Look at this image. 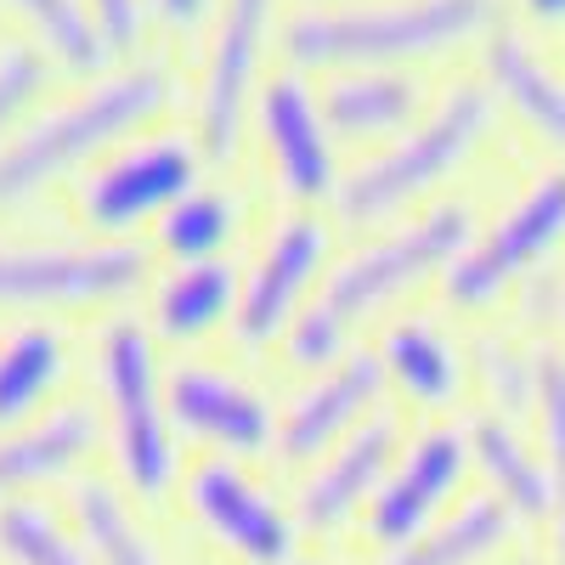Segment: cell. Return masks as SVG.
I'll return each instance as SVG.
<instances>
[{
  "mask_svg": "<svg viewBox=\"0 0 565 565\" xmlns=\"http://www.w3.org/2000/svg\"><path fill=\"white\" fill-rule=\"evenodd\" d=\"M186 509L204 526V537L226 548L238 565H295V543H300L295 509H282L232 458H204L186 476Z\"/></svg>",
  "mask_w": 565,
  "mask_h": 565,
  "instance_id": "52a82bcc",
  "label": "cell"
},
{
  "mask_svg": "<svg viewBox=\"0 0 565 565\" xmlns=\"http://www.w3.org/2000/svg\"><path fill=\"white\" fill-rule=\"evenodd\" d=\"M565 238V170H548L532 193L503 210L481 244H469L447 266V300L458 306H487L498 289H509L537 255H548Z\"/></svg>",
  "mask_w": 565,
  "mask_h": 565,
  "instance_id": "ba28073f",
  "label": "cell"
},
{
  "mask_svg": "<svg viewBox=\"0 0 565 565\" xmlns=\"http://www.w3.org/2000/svg\"><path fill=\"white\" fill-rule=\"evenodd\" d=\"M0 565H97L74 526L40 503H0Z\"/></svg>",
  "mask_w": 565,
  "mask_h": 565,
  "instance_id": "484cf974",
  "label": "cell"
},
{
  "mask_svg": "<svg viewBox=\"0 0 565 565\" xmlns=\"http://www.w3.org/2000/svg\"><path fill=\"white\" fill-rule=\"evenodd\" d=\"M487 23L492 0H385V7L300 12L282 45L295 63L317 68H391L402 57H436Z\"/></svg>",
  "mask_w": 565,
  "mask_h": 565,
  "instance_id": "7a4b0ae2",
  "label": "cell"
},
{
  "mask_svg": "<svg viewBox=\"0 0 565 565\" xmlns=\"http://www.w3.org/2000/svg\"><path fill=\"white\" fill-rule=\"evenodd\" d=\"M148 277L130 244L103 249H0V306H90L119 300Z\"/></svg>",
  "mask_w": 565,
  "mask_h": 565,
  "instance_id": "9c48e42d",
  "label": "cell"
},
{
  "mask_svg": "<svg viewBox=\"0 0 565 565\" xmlns=\"http://www.w3.org/2000/svg\"><path fill=\"white\" fill-rule=\"evenodd\" d=\"M492 119V97L487 85H452L447 97L436 103V114L413 125L391 153H380L373 164L351 170L345 186H340V215L345 221H380L391 210H402L407 199H418L430 181H441L469 148L481 141Z\"/></svg>",
  "mask_w": 565,
  "mask_h": 565,
  "instance_id": "5b68a950",
  "label": "cell"
},
{
  "mask_svg": "<svg viewBox=\"0 0 565 565\" xmlns=\"http://www.w3.org/2000/svg\"><path fill=\"white\" fill-rule=\"evenodd\" d=\"M103 441V424L85 407H57L34 424L0 436V503H23V492L63 481L68 469H79Z\"/></svg>",
  "mask_w": 565,
  "mask_h": 565,
  "instance_id": "e0dca14e",
  "label": "cell"
},
{
  "mask_svg": "<svg viewBox=\"0 0 565 565\" xmlns=\"http://www.w3.org/2000/svg\"><path fill=\"white\" fill-rule=\"evenodd\" d=\"M68 521H74L79 543L97 554V565H170L159 554L153 532L141 526V514L108 481H79L68 498Z\"/></svg>",
  "mask_w": 565,
  "mask_h": 565,
  "instance_id": "7402d4cb",
  "label": "cell"
},
{
  "mask_svg": "<svg viewBox=\"0 0 565 565\" xmlns=\"http://www.w3.org/2000/svg\"><path fill=\"white\" fill-rule=\"evenodd\" d=\"M232 226H238V210H232V199L199 193V186H193V193H186V199L159 221V244H164V255H175V266H186V260H221Z\"/></svg>",
  "mask_w": 565,
  "mask_h": 565,
  "instance_id": "4316f807",
  "label": "cell"
},
{
  "mask_svg": "<svg viewBox=\"0 0 565 565\" xmlns=\"http://www.w3.org/2000/svg\"><path fill=\"white\" fill-rule=\"evenodd\" d=\"M266 18H271V0H226V12H221L210 68H204V97H199V130H204L210 153H226L238 141V119H244V97H249V79L260 63Z\"/></svg>",
  "mask_w": 565,
  "mask_h": 565,
  "instance_id": "9a60e30c",
  "label": "cell"
},
{
  "mask_svg": "<svg viewBox=\"0 0 565 565\" xmlns=\"http://www.w3.org/2000/svg\"><path fill=\"white\" fill-rule=\"evenodd\" d=\"M153 7L170 18V23H181V29H193L204 12H210V0H153Z\"/></svg>",
  "mask_w": 565,
  "mask_h": 565,
  "instance_id": "1f68e13d",
  "label": "cell"
},
{
  "mask_svg": "<svg viewBox=\"0 0 565 565\" xmlns=\"http://www.w3.org/2000/svg\"><path fill=\"white\" fill-rule=\"evenodd\" d=\"M463 249H469V210L463 204H436L430 215L402 226L396 238L351 255L334 277L322 282V295L311 306H300V317L289 322V362L295 367H328L345 351V334H351L356 317H367L380 300L402 295L424 271L452 266Z\"/></svg>",
  "mask_w": 565,
  "mask_h": 565,
  "instance_id": "6da1fadb",
  "label": "cell"
},
{
  "mask_svg": "<svg viewBox=\"0 0 565 565\" xmlns=\"http://www.w3.org/2000/svg\"><path fill=\"white\" fill-rule=\"evenodd\" d=\"M260 136L282 170V186L295 199H328L334 193V159H328V125H322V108L317 97L295 79V74H277L266 90H260Z\"/></svg>",
  "mask_w": 565,
  "mask_h": 565,
  "instance_id": "2e32d148",
  "label": "cell"
},
{
  "mask_svg": "<svg viewBox=\"0 0 565 565\" xmlns=\"http://www.w3.org/2000/svg\"><path fill=\"white\" fill-rule=\"evenodd\" d=\"M396 469V418L367 413L356 430L328 452L295 492V521L311 537H334L345 526H362V509Z\"/></svg>",
  "mask_w": 565,
  "mask_h": 565,
  "instance_id": "30bf717a",
  "label": "cell"
},
{
  "mask_svg": "<svg viewBox=\"0 0 565 565\" xmlns=\"http://www.w3.org/2000/svg\"><path fill=\"white\" fill-rule=\"evenodd\" d=\"M380 362H385L391 380L424 407H441L458 391V356L436 328H424V322H396L385 334Z\"/></svg>",
  "mask_w": 565,
  "mask_h": 565,
  "instance_id": "d4e9b609",
  "label": "cell"
},
{
  "mask_svg": "<svg viewBox=\"0 0 565 565\" xmlns=\"http://www.w3.org/2000/svg\"><path fill=\"white\" fill-rule=\"evenodd\" d=\"M322 226L317 215H289L277 226V238L266 244L260 266L244 282L238 300V340L244 345H266L271 334H289V322L300 317V295L311 289V277L322 266Z\"/></svg>",
  "mask_w": 565,
  "mask_h": 565,
  "instance_id": "5bb4252c",
  "label": "cell"
},
{
  "mask_svg": "<svg viewBox=\"0 0 565 565\" xmlns=\"http://www.w3.org/2000/svg\"><path fill=\"white\" fill-rule=\"evenodd\" d=\"M514 526L521 521L492 492H476L458 509H447L436 526H424L407 548L380 554V565H492L514 543Z\"/></svg>",
  "mask_w": 565,
  "mask_h": 565,
  "instance_id": "ac0fdd59",
  "label": "cell"
},
{
  "mask_svg": "<svg viewBox=\"0 0 565 565\" xmlns=\"http://www.w3.org/2000/svg\"><path fill=\"white\" fill-rule=\"evenodd\" d=\"M103 385L114 413V458H119V487L136 503H164L175 487V441H170V407L159 396L153 345L148 334L119 317L103 334Z\"/></svg>",
  "mask_w": 565,
  "mask_h": 565,
  "instance_id": "277c9868",
  "label": "cell"
},
{
  "mask_svg": "<svg viewBox=\"0 0 565 565\" xmlns=\"http://www.w3.org/2000/svg\"><path fill=\"white\" fill-rule=\"evenodd\" d=\"M380 385H385V362L373 351H356V356L334 362L311 391L295 396L289 413H282V424H277L282 463H311L317 452L328 458L367 418V407L380 402Z\"/></svg>",
  "mask_w": 565,
  "mask_h": 565,
  "instance_id": "7c38bea8",
  "label": "cell"
},
{
  "mask_svg": "<svg viewBox=\"0 0 565 565\" xmlns=\"http://www.w3.org/2000/svg\"><path fill=\"white\" fill-rule=\"evenodd\" d=\"M40 85H45V57L34 45H0V130L29 108Z\"/></svg>",
  "mask_w": 565,
  "mask_h": 565,
  "instance_id": "f546056e",
  "label": "cell"
},
{
  "mask_svg": "<svg viewBox=\"0 0 565 565\" xmlns=\"http://www.w3.org/2000/svg\"><path fill=\"white\" fill-rule=\"evenodd\" d=\"M238 300V271L226 260H186L159 282V328L170 340H199Z\"/></svg>",
  "mask_w": 565,
  "mask_h": 565,
  "instance_id": "603a6c76",
  "label": "cell"
},
{
  "mask_svg": "<svg viewBox=\"0 0 565 565\" xmlns=\"http://www.w3.org/2000/svg\"><path fill=\"white\" fill-rule=\"evenodd\" d=\"M469 430L458 424H430L407 441V452L396 458V469L385 476V487L373 492V503L362 509V537L373 554H396L407 548L424 526H436L447 514V498L463 487L469 476Z\"/></svg>",
  "mask_w": 565,
  "mask_h": 565,
  "instance_id": "8992f818",
  "label": "cell"
},
{
  "mask_svg": "<svg viewBox=\"0 0 565 565\" xmlns=\"http://www.w3.org/2000/svg\"><path fill=\"white\" fill-rule=\"evenodd\" d=\"M295 565H317V559H295Z\"/></svg>",
  "mask_w": 565,
  "mask_h": 565,
  "instance_id": "e575fe53",
  "label": "cell"
},
{
  "mask_svg": "<svg viewBox=\"0 0 565 565\" xmlns=\"http://www.w3.org/2000/svg\"><path fill=\"white\" fill-rule=\"evenodd\" d=\"M164 407L181 436H193L226 458H249L266 441H277L271 407L255 391H244L238 380L210 373V367H175L164 385Z\"/></svg>",
  "mask_w": 565,
  "mask_h": 565,
  "instance_id": "4fadbf2b",
  "label": "cell"
},
{
  "mask_svg": "<svg viewBox=\"0 0 565 565\" xmlns=\"http://www.w3.org/2000/svg\"><path fill=\"white\" fill-rule=\"evenodd\" d=\"M7 7H18V12L34 23V34L45 40V52H52L57 63H68V68H79V74L103 68L108 40H103L97 18H90L79 0H7Z\"/></svg>",
  "mask_w": 565,
  "mask_h": 565,
  "instance_id": "83f0119b",
  "label": "cell"
},
{
  "mask_svg": "<svg viewBox=\"0 0 565 565\" xmlns=\"http://www.w3.org/2000/svg\"><path fill=\"white\" fill-rule=\"evenodd\" d=\"M418 108V79L396 68H345L322 85V125L334 136H391Z\"/></svg>",
  "mask_w": 565,
  "mask_h": 565,
  "instance_id": "ffe728a7",
  "label": "cell"
},
{
  "mask_svg": "<svg viewBox=\"0 0 565 565\" xmlns=\"http://www.w3.org/2000/svg\"><path fill=\"white\" fill-rule=\"evenodd\" d=\"M537 424H543V463L554 487V565H565V356H537Z\"/></svg>",
  "mask_w": 565,
  "mask_h": 565,
  "instance_id": "f1b7e54d",
  "label": "cell"
},
{
  "mask_svg": "<svg viewBox=\"0 0 565 565\" xmlns=\"http://www.w3.org/2000/svg\"><path fill=\"white\" fill-rule=\"evenodd\" d=\"M199 181V153L181 136H159L141 148L119 153L114 164H103L85 181V221L97 232H130L141 221H164Z\"/></svg>",
  "mask_w": 565,
  "mask_h": 565,
  "instance_id": "8fae6325",
  "label": "cell"
},
{
  "mask_svg": "<svg viewBox=\"0 0 565 565\" xmlns=\"http://www.w3.org/2000/svg\"><path fill=\"white\" fill-rule=\"evenodd\" d=\"M57 373H63V340L52 328H18L0 345V436L29 424L34 402L57 385Z\"/></svg>",
  "mask_w": 565,
  "mask_h": 565,
  "instance_id": "cb8c5ba5",
  "label": "cell"
},
{
  "mask_svg": "<svg viewBox=\"0 0 565 565\" xmlns=\"http://www.w3.org/2000/svg\"><path fill=\"white\" fill-rule=\"evenodd\" d=\"M481 63H487V79H492L498 97L521 114L548 148L565 153V79L548 63L532 57V45L521 34H492Z\"/></svg>",
  "mask_w": 565,
  "mask_h": 565,
  "instance_id": "44dd1931",
  "label": "cell"
},
{
  "mask_svg": "<svg viewBox=\"0 0 565 565\" xmlns=\"http://www.w3.org/2000/svg\"><path fill=\"white\" fill-rule=\"evenodd\" d=\"M159 103H164V74L125 68V74H108L90 90H79L68 108L40 114L34 125H23L7 148H0V204H18V199L40 193L57 170L79 164L85 153H97L103 141L125 136Z\"/></svg>",
  "mask_w": 565,
  "mask_h": 565,
  "instance_id": "3957f363",
  "label": "cell"
},
{
  "mask_svg": "<svg viewBox=\"0 0 565 565\" xmlns=\"http://www.w3.org/2000/svg\"><path fill=\"white\" fill-rule=\"evenodd\" d=\"M469 458L487 476V492L514 514L521 526H543V514H554V487H548V463L514 436L509 418H476L469 424Z\"/></svg>",
  "mask_w": 565,
  "mask_h": 565,
  "instance_id": "d6986e66",
  "label": "cell"
},
{
  "mask_svg": "<svg viewBox=\"0 0 565 565\" xmlns=\"http://www.w3.org/2000/svg\"><path fill=\"white\" fill-rule=\"evenodd\" d=\"M521 12L532 18V23H565V0H521Z\"/></svg>",
  "mask_w": 565,
  "mask_h": 565,
  "instance_id": "d6a6232c",
  "label": "cell"
},
{
  "mask_svg": "<svg viewBox=\"0 0 565 565\" xmlns=\"http://www.w3.org/2000/svg\"><path fill=\"white\" fill-rule=\"evenodd\" d=\"M90 18H97V29H103V40H108V52H125V45L141 34L136 0H90Z\"/></svg>",
  "mask_w": 565,
  "mask_h": 565,
  "instance_id": "4dcf8cb0",
  "label": "cell"
},
{
  "mask_svg": "<svg viewBox=\"0 0 565 565\" xmlns=\"http://www.w3.org/2000/svg\"><path fill=\"white\" fill-rule=\"evenodd\" d=\"M514 565H537V559H532V554H521V559H514Z\"/></svg>",
  "mask_w": 565,
  "mask_h": 565,
  "instance_id": "836d02e7",
  "label": "cell"
}]
</instances>
